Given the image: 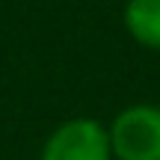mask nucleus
Wrapping results in <instances>:
<instances>
[{"label": "nucleus", "mask_w": 160, "mask_h": 160, "mask_svg": "<svg viewBox=\"0 0 160 160\" xmlns=\"http://www.w3.org/2000/svg\"><path fill=\"white\" fill-rule=\"evenodd\" d=\"M113 160H160V107L131 104L107 125Z\"/></svg>", "instance_id": "f257e3e1"}, {"label": "nucleus", "mask_w": 160, "mask_h": 160, "mask_svg": "<svg viewBox=\"0 0 160 160\" xmlns=\"http://www.w3.org/2000/svg\"><path fill=\"white\" fill-rule=\"evenodd\" d=\"M39 160H113L110 131L98 119L74 116L48 133Z\"/></svg>", "instance_id": "f03ea898"}, {"label": "nucleus", "mask_w": 160, "mask_h": 160, "mask_svg": "<svg viewBox=\"0 0 160 160\" xmlns=\"http://www.w3.org/2000/svg\"><path fill=\"white\" fill-rule=\"evenodd\" d=\"M122 24L139 48L160 53V0H128Z\"/></svg>", "instance_id": "7ed1b4c3"}]
</instances>
